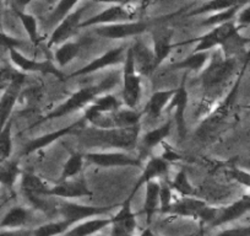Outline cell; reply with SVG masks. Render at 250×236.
<instances>
[{
    "instance_id": "cell-23",
    "label": "cell",
    "mask_w": 250,
    "mask_h": 236,
    "mask_svg": "<svg viewBox=\"0 0 250 236\" xmlns=\"http://www.w3.org/2000/svg\"><path fill=\"white\" fill-rule=\"evenodd\" d=\"M109 225H112L110 216H107V218L98 216V218L87 219V220L75 224V225H73V228L69 229L62 236H93Z\"/></svg>"
},
{
    "instance_id": "cell-17",
    "label": "cell",
    "mask_w": 250,
    "mask_h": 236,
    "mask_svg": "<svg viewBox=\"0 0 250 236\" xmlns=\"http://www.w3.org/2000/svg\"><path fill=\"white\" fill-rule=\"evenodd\" d=\"M168 171H169V163L162 159L161 156H152L150 160L146 163L145 167L143 168V172H141L140 177L136 181V184L134 185L133 189H131V193L129 194L131 199L134 198L136 193H138L139 189L143 186H145L147 182L155 181L157 179H162L168 175Z\"/></svg>"
},
{
    "instance_id": "cell-51",
    "label": "cell",
    "mask_w": 250,
    "mask_h": 236,
    "mask_svg": "<svg viewBox=\"0 0 250 236\" xmlns=\"http://www.w3.org/2000/svg\"><path fill=\"white\" fill-rule=\"evenodd\" d=\"M110 236H135V234L128 233V231L123 230V229L117 228V226H112L110 230Z\"/></svg>"
},
{
    "instance_id": "cell-56",
    "label": "cell",
    "mask_w": 250,
    "mask_h": 236,
    "mask_svg": "<svg viewBox=\"0 0 250 236\" xmlns=\"http://www.w3.org/2000/svg\"><path fill=\"white\" fill-rule=\"evenodd\" d=\"M44 1L47 4H49V5H55V4H57L59 0H44Z\"/></svg>"
},
{
    "instance_id": "cell-50",
    "label": "cell",
    "mask_w": 250,
    "mask_h": 236,
    "mask_svg": "<svg viewBox=\"0 0 250 236\" xmlns=\"http://www.w3.org/2000/svg\"><path fill=\"white\" fill-rule=\"evenodd\" d=\"M32 230L30 229H4L0 230V236H31Z\"/></svg>"
},
{
    "instance_id": "cell-4",
    "label": "cell",
    "mask_w": 250,
    "mask_h": 236,
    "mask_svg": "<svg viewBox=\"0 0 250 236\" xmlns=\"http://www.w3.org/2000/svg\"><path fill=\"white\" fill-rule=\"evenodd\" d=\"M123 64H124L122 75L123 103L128 108L136 110V106L139 105L141 97V75L135 69L131 47H129L126 50L125 61Z\"/></svg>"
},
{
    "instance_id": "cell-48",
    "label": "cell",
    "mask_w": 250,
    "mask_h": 236,
    "mask_svg": "<svg viewBox=\"0 0 250 236\" xmlns=\"http://www.w3.org/2000/svg\"><path fill=\"white\" fill-rule=\"evenodd\" d=\"M33 0H9L8 6L13 9L14 13H25L26 8L32 3Z\"/></svg>"
},
{
    "instance_id": "cell-14",
    "label": "cell",
    "mask_w": 250,
    "mask_h": 236,
    "mask_svg": "<svg viewBox=\"0 0 250 236\" xmlns=\"http://www.w3.org/2000/svg\"><path fill=\"white\" fill-rule=\"evenodd\" d=\"M25 80L26 74H19L14 80L9 83V85L0 95V132L3 131L6 123L11 119V113L20 98Z\"/></svg>"
},
{
    "instance_id": "cell-10",
    "label": "cell",
    "mask_w": 250,
    "mask_h": 236,
    "mask_svg": "<svg viewBox=\"0 0 250 236\" xmlns=\"http://www.w3.org/2000/svg\"><path fill=\"white\" fill-rule=\"evenodd\" d=\"M187 76L188 73H185L182 81H180V85L177 88L174 96H173L169 105L166 108L167 112H172L173 111V118H174V123L175 127H177V132L180 141H184L188 133L187 121H185V111H187L188 102H189V94H188L187 89Z\"/></svg>"
},
{
    "instance_id": "cell-42",
    "label": "cell",
    "mask_w": 250,
    "mask_h": 236,
    "mask_svg": "<svg viewBox=\"0 0 250 236\" xmlns=\"http://www.w3.org/2000/svg\"><path fill=\"white\" fill-rule=\"evenodd\" d=\"M226 175L233 180L237 184L242 185V186L247 187L250 189V172L243 168L237 167V166H230L229 168L226 170Z\"/></svg>"
},
{
    "instance_id": "cell-28",
    "label": "cell",
    "mask_w": 250,
    "mask_h": 236,
    "mask_svg": "<svg viewBox=\"0 0 250 236\" xmlns=\"http://www.w3.org/2000/svg\"><path fill=\"white\" fill-rule=\"evenodd\" d=\"M20 186L25 196H47L50 189L42 177L32 172L21 173Z\"/></svg>"
},
{
    "instance_id": "cell-60",
    "label": "cell",
    "mask_w": 250,
    "mask_h": 236,
    "mask_svg": "<svg viewBox=\"0 0 250 236\" xmlns=\"http://www.w3.org/2000/svg\"><path fill=\"white\" fill-rule=\"evenodd\" d=\"M249 108H250V106H249Z\"/></svg>"
},
{
    "instance_id": "cell-29",
    "label": "cell",
    "mask_w": 250,
    "mask_h": 236,
    "mask_svg": "<svg viewBox=\"0 0 250 236\" xmlns=\"http://www.w3.org/2000/svg\"><path fill=\"white\" fill-rule=\"evenodd\" d=\"M143 113L133 108H120L110 113V128H130L140 126Z\"/></svg>"
},
{
    "instance_id": "cell-38",
    "label": "cell",
    "mask_w": 250,
    "mask_h": 236,
    "mask_svg": "<svg viewBox=\"0 0 250 236\" xmlns=\"http://www.w3.org/2000/svg\"><path fill=\"white\" fill-rule=\"evenodd\" d=\"M70 226L68 221L60 219L58 221H50L38 226L37 229L32 230L31 236H62L70 229Z\"/></svg>"
},
{
    "instance_id": "cell-57",
    "label": "cell",
    "mask_w": 250,
    "mask_h": 236,
    "mask_svg": "<svg viewBox=\"0 0 250 236\" xmlns=\"http://www.w3.org/2000/svg\"><path fill=\"white\" fill-rule=\"evenodd\" d=\"M93 236H107V235H101V234H96V235H93Z\"/></svg>"
},
{
    "instance_id": "cell-44",
    "label": "cell",
    "mask_w": 250,
    "mask_h": 236,
    "mask_svg": "<svg viewBox=\"0 0 250 236\" xmlns=\"http://www.w3.org/2000/svg\"><path fill=\"white\" fill-rule=\"evenodd\" d=\"M22 46H25V42L22 40L13 37V36L4 32L3 30H0V48H5L8 50L11 49V48L20 49Z\"/></svg>"
},
{
    "instance_id": "cell-21",
    "label": "cell",
    "mask_w": 250,
    "mask_h": 236,
    "mask_svg": "<svg viewBox=\"0 0 250 236\" xmlns=\"http://www.w3.org/2000/svg\"><path fill=\"white\" fill-rule=\"evenodd\" d=\"M173 31L168 27L153 28L152 31V42H153V53L156 55V63L157 68H160L163 62L169 57L170 52L174 48L173 43Z\"/></svg>"
},
{
    "instance_id": "cell-25",
    "label": "cell",
    "mask_w": 250,
    "mask_h": 236,
    "mask_svg": "<svg viewBox=\"0 0 250 236\" xmlns=\"http://www.w3.org/2000/svg\"><path fill=\"white\" fill-rule=\"evenodd\" d=\"M160 192L161 185L157 180L150 181L145 185V202H144V213L147 226L151 225L156 212L160 211Z\"/></svg>"
},
{
    "instance_id": "cell-31",
    "label": "cell",
    "mask_w": 250,
    "mask_h": 236,
    "mask_svg": "<svg viewBox=\"0 0 250 236\" xmlns=\"http://www.w3.org/2000/svg\"><path fill=\"white\" fill-rule=\"evenodd\" d=\"M172 121H167L162 126L157 127L155 129H151L144 136L143 142V149L145 153H148V151L152 150L153 148L158 146L160 144H162L163 142H166L167 137L170 134V131H172Z\"/></svg>"
},
{
    "instance_id": "cell-12",
    "label": "cell",
    "mask_w": 250,
    "mask_h": 236,
    "mask_svg": "<svg viewBox=\"0 0 250 236\" xmlns=\"http://www.w3.org/2000/svg\"><path fill=\"white\" fill-rule=\"evenodd\" d=\"M88 5H83L80 8L75 9L73 13L69 14L66 18L62 19L59 24L54 27L49 40H48V46H60L62 43L68 42L79 30L83 23V16L85 14L86 9Z\"/></svg>"
},
{
    "instance_id": "cell-52",
    "label": "cell",
    "mask_w": 250,
    "mask_h": 236,
    "mask_svg": "<svg viewBox=\"0 0 250 236\" xmlns=\"http://www.w3.org/2000/svg\"><path fill=\"white\" fill-rule=\"evenodd\" d=\"M90 1H93V3L109 4V5H113V4H122L123 3V0H90Z\"/></svg>"
},
{
    "instance_id": "cell-55",
    "label": "cell",
    "mask_w": 250,
    "mask_h": 236,
    "mask_svg": "<svg viewBox=\"0 0 250 236\" xmlns=\"http://www.w3.org/2000/svg\"><path fill=\"white\" fill-rule=\"evenodd\" d=\"M153 235H155V234L152 233L150 226H147V228H146L145 230H143V233L140 234V236H153Z\"/></svg>"
},
{
    "instance_id": "cell-35",
    "label": "cell",
    "mask_w": 250,
    "mask_h": 236,
    "mask_svg": "<svg viewBox=\"0 0 250 236\" xmlns=\"http://www.w3.org/2000/svg\"><path fill=\"white\" fill-rule=\"evenodd\" d=\"M83 163H85V156L79 153V151H73L68 160H66V163L62 166L59 182L74 179L75 176H78L83 170Z\"/></svg>"
},
{
    "instance_id": "cell-20",
    "label": "cell",
    "mask_w": 250,
    "mask_h": 236,
    "mask_svg": "<svg viewBox=\"0 0 250 236\" xmlns=\"http://www.w3.org/2000/svg\"><path fill=\"white\" fill-rule=\"evenodd\" d=\"M131 50H133L135 69L141 76H148L153 71H157L158 68L157 63H156V55L153 53L152 48H150L141 41H138V42L131 46Z\"/></svg>"
},
{
    "instance_id": "cell-30",
    "label": "cell",
    "mask_w": 250,
    "mask_h": 236,
    "mask_svg": "<svg viewBox=\"0 0 250 236\" xmlns=\"http://www.w3.org/2000/svg\"><path fill=\"white\" fill-rule=\"evenodd\" d=\"M30 219V211L22 206H15L6 212L0 221V229H22Z\"/></svg>"
},
{
    "instance_id": "cell-1",
    "label": "cell",
    "mask_w": 250,
    "mask_h": 236,
    "mask_svg": "<svg viewBox=\"0 0 250 236\" xmlns=\"http://www.w3.org/2000/svg\"><path fill=\"white\" fill-rule=\"evenodd\" d=\"M237 69V58H226L220 48L210 54L208 66L201 71V86L206 95H217Z\"/></svg>"
},
{
    "instance_id": "cell-34",
    "label": "cell",
    "mask_w": 250,
    "mask_h": 236,
    "mask_svg": "<svg viewBox=\"0 0 250 236\" xmlns=\"http://www.w3.org/2000/svg\"><path fill=\"white\" fill-rule=\"evenodd\" d=\"M122 108V102L112 94L100 95L85 111L96 113H113Z\"/></svg>"
},
{
    "instance_id": "cell-59",
    "label": "cell",
    "mask_w": 250,
    "mask_h": 236,
    "mask_svg": "<svg viewBox=\"0 0 250 236\" xmlns=\"http://www.w3.org/2000/svg\"><path fill=\"white\" fill-rule=\"evenodd\" d=\"M153 236H160V235H157V234H155V235H153Z\"/></svg>"
},
{
    "instance_id": "cell-19",
    "label": "cell",
    "mask_w": 250,
    "mask_h": 236,
    "mask_svg": "<svg viewBox=\"0 0 250 236\" xmlns=\"http://www.w3.org/2000/svg\"><path fill=\"white\" fill-rule=\"evenodd\" d=\"M248 213H250V193L244 194L239 199L230 203L229 206L218 209L217 216L211 223L210 226L211 228H217V226L226 225V224L238 220Z\"/></svg>"
},
{
    "instance_id": "cell-3",
    "label": "cell",
    "mask_w": 250,
    "mask_h": 236,
    "mask_svg": "<svg viewBox=\"0 0 250 236\" xmlns=\"http://www.w3.org/2000/svg\"><path fill=\"white\" fill-rule=\"evenodd\" d=\"M87 137L96 141V143L110 146V148L120 149V150H133L136 148L140 136V126L130 127V128H108L98 129L91 128L87 131Z\"/></svg>"
},
{
    "instance_id": "cell-46",
    "label": "cell",
    "mask_w": 250,
    "mask_h": 236,
    "mask_svg": "<svg viewBox=\"0 0 250 236\" xmlns=\"http://www.w3.org/2000/svg\"><path fill=\"white\" fill-rule=\"evenodd\" d=\"M235 25L238 26V28L247 27L250 26V4H245L242 9L239 10V13L235 16Z\"/></svg>"
},
{
    "instance_id": "cell-37",
    "label": "cell",
    "mask_w": 250,
    "mask_h": 236,
    "mask_svg": "<svg viewBox=\"0 0 250 236\" xmlns=\"http://www.w3.org/2000/svg\"><path fill=\"white\" fill-rule=\"evenodd\" d=\"M15 15L18 16L19 20H20L21 25H22L23 30L26 31L28 36V40L32 43L33 46H38L41 42V36L38 32V21L31 14L25 13H15Z\"/></svg>"
},
{
    "instance_id": "cell-2",
    "label": "cell",
    "mask_w": 250,
    "mask_h": 236,
    "mask_svg": "<svg viewBox=\"0 0 250 236\" xmlns=\"http://www.w3.org/2000/svg\"><path fill=\"white\" fill-rule=\"evenodd\" d=\"M114 84H117V79L110 76V78L105 79V80L97 84V85L86 86V88H83L80 89V90L75 91V93H74L73 95L69 96L64 102H62L59 106H57V107L53 111H50L49 113L43 116L37 123L40 124L43 123V122H48L52 121V119H57V118H62L64 117V116L70 115V113L78 112V111L86 110L98 96L103 95V93H104L105 90H109Z\"/></svg>"
},
{
    "instance_id": "cell-39",
    "label": "cell",
    "mask_w": 250,
    "mask_h": 236,
    "mask_svg": "<svg viewBox=\"0 0 250 236\" xmlns=\"http://www.w3.org/2000/svg\"><path fill=\"white\" fill-rule=\"evenodd\" d=\"M13 153V119L0 132V163L10 159Z\"/></svg>"
},
{
    "instance_id": "cell-27",
    "label": "cell",
    "mask_w": 250,
    "mask_h": 236,
    "mask_svg": "<svg viewBox=\"0 0 250 236\" xmlns=\"http://www.w3.org/2000/svg\"><path fill=\"white\" fill-rule=\"evenodd\" d=\"M248 3H249V0H208L199 8L190 11L189 16H199L205 15V14L212 15V14L229 10V9L238 8V6H244Z\"/></svg>"
},
{
    "instance_id": "cell-43",
    "label": "cell",
    "mask_w": 250,
    "mask_h": 236,
    "mask_svg": "<svg viewBox=\"0 0 250 236\" xmlns=\"http://www.w3.org/2000/svg\"><path fill=\"white\" fill-rule=\"evenodd\" d=\"M173 203V189L168 185L161 186L160 192V213L168 214L170 206Z\"/></svg>"
},
{
    "instance_id": "cell-11",
    "label": "cell",
    "mask_w": 250,
    "mask_h": 236,
    "mask_svg": "<svg viewBox=\"0 0 250 236\" xmlns=\"http://www.w3.org/2000/svg\"><path fill=\"white\" fill-rule=\"evenodd\" d=\"M85 160L103 168L109 167H141L140 158H134L123 151H96L87 153Z\"/></svg>"
},
{
    "instance_id": "cell-41",
    "label": "cell",
    "mask_w": 250,
    "mask_h": 236,
    "mask_svg": "<svg viewBox=\"0 0 250 236\" xmlns=\"http://www.w3.org/2000/svg\"><path fill=\"white\" fill-rule=\"evenodd\" d=\"M243 6H238V8H233L229 9V10L226 11H221V13L217 14H212V15H208L205 20L201 23V26H206V27H215V26L222 25V24L229 23V21H234L235 16L237 14L239 13V10L242 9Z\"/></svg>"
},
{
    "instance_id": "cell-32",
    "label": "cell",
    "mask_w": 250,
    "mask_h": 236,
    "mask_svg": "<svg viewBox=\"0 0 250 236\" xmlns=\"http://www.w3.org/2000/svg\"><path fill=\"white\" fill-rule=\"evenodd\" d=\"M80 50L81 45L79 42H74V41H68V42L60 45L54 54L55 62L58 63L59 68L70 64L80 54Z\"/></svg>"
},
{
    "instance_id": "cell-58",
    "label": "cell",
    "mask_w": 250,
    "mask_h": 236,
    "mask_svg": "<svg viewBox=\"0 0 250 236\" xmlns=\"http://www.w3.org/2000/svg\"><path fill=\"white\" fill-rule=\"evenodd\" d=\"M8 3H9V0H5V5H8Z\"/></svg>"
},
{
    "instance_id": "cell-8",
    "label": "cell",
    "mask_w": 250,
    "mask_h": 236,
    "mask_svg": "<svg viewBox=\"0 0 250 236\" xmlns=\"http://www.w3.org/2000/svg\"><path fill=\"white\" fill-rule=\"evenodd\" d=\"M134 18H135V11L131 10L130 8L123 5V4H113V5H109L101 13L83 20L81 23L80 28L113 25V24L119 23H129V21H134Z\"/></svg>"
},
{
    "instance_id": "cell-6",
    "label": "cell",
    "mask_w": 250,
    "mask_h": 236,
    "mask_svg": "<svg viewBox=\"0 0 250 236\" xmlns=\"http://www.w3.org/2000/svg\"><path fill=\"white\" fill-rule=\"evenodd\" d=\"M113 209V206L109 207H97V206H83V204L74 203V202H62L57 208V212L62 216V220L68 221L71 226L81 223L87 219L96 218V216L107 215Z\"/></svg>"
},
{
    "instance_id": "cell-24",
    "label": "cell",
    "mask_w": 250,
    "mask_h": 236,
    "mask_svg": "<svg viewBox=\"0 0 250 236\" xmlns=\"http://www.w3.org/2000/svg\"><path fill=\"white\" fill-rule=\"evenodd\" d=\"M131 202L133 199L130 197L125 199L120 206L119 211L115 213V215L110 216L112 218V226L123 229L128 233L135 234L136 228H138V221H136V214L131 208Z\"/></svg>"
},
{
    "instance_id": "cell-54",
    "label": "cell",
    "mask_w": 250,
    "mask_h": 236,
    "mask_svg": "<svg viewBox=\"0 0 250 236\" xmlns=\"http://www.w3.org/2000/svg\"><path fill=\"white\" fill-rule=\"evenodd\" d=\"M150 3H151V0H143V1H141V13L143 14L146 13Z\"/></svg>"
},
{
    "instance_id": "cell-5",
    "label": "cell",
    "mask_w": 250,
    "mask_h": 236,
    "mask_svg": "<svg viewBox=\"0 0 250 236\" xmlns=\"http://www.w3.org/2000/svg\"><path fill=\"white\" fill-rule=\"evenodd\" d=\"M238 32L239 28L235 25V21L215 26L205 35L196 38V46L193 52H211L212 49L222 48Z\"/></svg>"
},
{
    "instance_id": "cell-18",
    "label": "cell",
    "mask_w": 250,
    "mask_h": 236,
    "mask_svg": "<svg viewBox=\"0 0 250 236\" xmlns=\"http://www.w3.org/2000/svg\"><path fill=\"white\" fill-rule=\"evenodd\" d=\"M208 203L195 196L180 197L179 199L173 201L168 214L180 218H193L200 220Z\"/></svg>"
},
{
    "instance_id": "cell-16",
    "label": "cell",
    "mask_w": 250,
    "mask_h": 236,
    "mask_svg": "<svg viewBox=\"0 0 250 236\" xmlns=\"http://www.w3.org/2000/svg\"><path fill=\"white\" fill-rule=\"evenodd\" d=\"M47 196L58 197L62 199H74L81 197L92 196L87 184L83 179H70L66 181H58L54 186H50Z\"/></svg>"
},
{
    "instance_id": "cell-26",
    "label": "cell",
    "mask_w": 250,
    "mask_h": 236,
    "mask_svg": "<svg viewBox=\"0 0 250 236\" xmlns=\"http://www.w3.org/2000/svg\"><path fill=\"white\" fill-rule=\"evenodd\" d=\"M208 61H210V52H193L182 61L170 64L169 68L172 71H185V73L189 71L199 73L204 71Z\"/></svg>"
},
{
    "instance_id": "cell-22",
    "label": "cell",
    "mask_w": 250,
    "mask_h": 236,
    "mask_svg": "<svg viewBox=\"0 0 250 236\" xmlns=\"http://www.w3.org/2000/svg\"><path fill=\"white\" fill-rule=\"evenodd\" d=\"M177 89H169V90H158L155 91L148 98L147 103L145 106V110L143 111V115L151 119H157L165 112L167 106L169 105L170 100L174 96Z\"/></svg>"
},
{
    "instance_id": "cell-36",
    "label": "cell",
    "mask_w": 250,
    "mask_h": 236,
    "mask_svg": "<svg viewBox=\"0 0 250 236\" xmlns=\"http://www.w3.org/2000/svg\"><path fill=\"white\" fill-rule=\"evenodd\" d=\"M168 186L173 191H177L182 197L195 196V187L191 185L190 180H189V177H188L187 172L184 170H180L179 172H177V175L174 176V179L168 182Z\"/></svg>"
},
{
    "instance_id": "cell-40",
    "label": "cell",
    "mask_w": 250,
    "mask_h": 236,
    "mask_svg": "<svg viewBox=\"0 0 250 236\" xmlns=\"http://www.w3.org/2000/svg\"><path fill=\"white\" fill-rule=\"evenodd\" d=\"M79 1L80 0H59L50 13L49 23L58 25L62 19L66 18L69 14L75 10V6L78 5Z\"/></svg>"
},
{
    "instance_id": "cell-13",
    "label": "cell",
    "mask_w": 250,
    "mask_h": 236,
    "mask_svg": "<svg viewBox=\"0 0 250 236\" xmlns=\"http://www.w3.org/2000/svg\"><path fill=\"white\" fill-rule=\"evenodd\" d=\"M150 28V24L146 21H129L113 25L96 26L95 33L105 40H124V38L135 37L146 32Z\"/></svg>"
},
{
    "instance_id": "cell-33",
    "label": "cell",
    "mask_w": 250,
    "mask_h": 236,
    "mask_svg": "<svg viewBox=\"0 0 250 236\" xmlns=\"http://www.w3.org/2000/svg\"><path fill=\"white\" fill-rule=\"evenodd\" d=\"M20 165L16 160H8L0 163V185L8 189H13L21 176Z\"/></svg>"
},
{
    "instance_id": "cell-49",
    "label": "cell",
    "mask_w": 250,
    "mask_h": 236,
    "mask_svg": "<svg viewBox=\"0 0 250 236\" xmlns=\"http://www.w3.org/2000/svg\"><path fill=\"white\" fill-rule=\"evenodd\" d=\"M163 146H165V151H163V155L161 156L162 159H165L167 163H170V161H177L180 160V155L172 148V146L168 145L166 142H163Z\"/></svg>"
},
{
    "instance_id": "cell-15",
    "label": "cell",
    "mask_w": 250,
    "mask_h": 236,
    "mask_svg": "<svg viewBox=\"0 0 250 236\" xmlns=\"http://www.w3.org/2000/svg\"><path fill=\"white\" fill-rule=\"evenodd\" d=\"M86 123L85 118H81L79 121L74 122V123L69 124L66 127H62V128L58 129V131L50 132V133L43 134V136L37 137V138L32 139V141L28 142L25 146H23V155H30V154L36 153L38 150H42V149L47 148V146L52 145L54 142L59 141V139L64 138L66 136H70V134L75 133V132L80 131L81 128H85L83 124Z\"/></svg>"
},
{
    "instance_id": "cell-47",
    "label": "cell",
    "mask_w": 250,
    "mask_h": 236,
    "mask_svg": "<svg viewBox=\"0 0 250 236\" xmlns=\"http://www.w3.org/2000/svg\"><path fill=\"white\" fill-rule=\"evenodd\" d=\"M216 236H250V225L226 229Z\"/></svg>"
},
{
    "instance_id": "cell-53",
    "label": "cell",
    "mask_w": 250,
    "mask_h": 236,
    "mask_svg": "<svg viewBox=\"0 0 250 236\" xmlns=\"http://www.w3.org/2000/svg\"><path fill=\"white\" fill-rule=\"evenodd\" d=\"M4 6H5V0H0V30H3V14Z\"/></svg>"
},
{
    "instance_id": "cell-45",
    "label": "cell",
    "mask_w": 250,
    "mask_h": 236,
    "mask_svg": "<svg viewBox=\"0 0 250 236\" xmlns=\"http://www.w3.org/2000/svg\"><path fill=\"white\" fill-rule=\"evenodd\" d=\"M19 74H21V71H19L18 69L0 67V93H3L4 89L9 85V83L14 80Z\"/></svg>"
},
{
    "instance_id": "cell-7",
    "label": "cell",
    "mask_w": 250,
    "mask_h": 236,
    "mask_svg": "<svg viewBox=\"0 0 250 236\" xmlns=\"http://www.w3.org/2000/svg\"><path fill=\"white\" fill-rule=\"evenodd\" d=\"M9 57H10L11 63L15 66V68L23 74L41 73L44 74V75L57 76L58 79L64 78V74L50 61H37V59H32V58L26 57L25 54H22L16 48L9 49Z\"/></svg>"
},
{
    "instance_id": "cell-9",
    "label": "cell",
    "mask_w": 250,
    "mask_h": 236,
    "mask_svg": "<svg viewBox=\"0 0 250 236\" xmlns=\"http://www.w3.org/2000/svg\"><path fill=\"white\" fill-rule=\"evenodd\" d=\"M126 50L128 48L125 46H119V47H114L112 49L107 50L105 53L101 54L100 57L95 58L93 61L86 64L83 68L78 69L76 71L71 73L70 75L66 78H80V76L90 75V74L97 73V71H102V69L110 68V67L119 66V64L124 63L125 55H126Z\"/></svg>"
}]
</instances>
